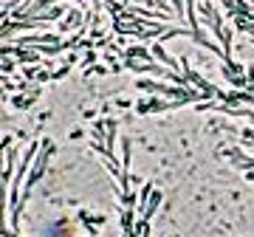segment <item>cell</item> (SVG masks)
Here are the masks:
<instances>
[{"label":"cell","mask_w":254,"mask_h":237,"mask_svg":"<svg viewBox=\"0 0 254 237\" xmlns=\"http://www.w3.org/2000/svg\"><path fill=\"white\" fill-rule=\"evenodd\" d=\"M51 153H54V141L51 138H43L40 141V153H37V161H34V170L28 173V181H26V192L34 186L40 178H43V173H46V167H48V158H51Z\"/></svg>","instance_id":"cell-1"},{"label":"cell","mask_w":254,"mask_h":237,"mask_svg":"<svg viewBox=\"0 0 254 237\" xmlns=\"http://www.w3.org/2000/svg\"><path fill=\"white\" fill-rule=\"evenodd\" d=\"M14 158H17V150H9L6 153V173H3V181L11 183V170H14Z\"/></svg>","instance_id":"cell-6"},{"label":"cell","mask_w":254,"mask_h":237,"mask_svg":"<svg viewBox=\"0 0 254 237\" xmlns=\"http://www.w3.org/2000/svg\"><path fill=\"white\" fill-rule=\"evenodd\" d=\"M153 57H155V59H161L170 71H178V59H173V57L167 54V51L161 48V43H158V46H153Z\"/></svg>","instance_id":"cell-3"},{"label":"cell","mask_w":254,"mask_h":237,"mask_svg":"<svg viewBox=\"0 0 254 237\" xmlns=\"http://www.w3.org/2000/svg\"><path fill=\"white\" fill-rule=\"evenodd\" d=\"M173 9H175V14H181L184 11V0H173Z\"/></svg>","instance_id":"cell-9"},{"label":"cell","mask_w":254,"mask_h":237,"mask_svg":"<svg viewBox=\"0 0 254 237\" xmlns=\"http://www.w3.org/2000/svg\"><path fill=\"white\" fill-rule=\"evenodd\" d=\"M79 14H82V11H71V17L63 23V28H76V26H79V20H82Z\"/></svg>","instance_id":"cell-7"},{"label":"cell","mask_w":254,"mask_h":237,"mask_svg":"<svg viewBox=\"0 0 254 237\" xmlns=\"http://www.w3.org/2000/svg\"><path fill=\"white\" fill-rule=\"evenodd\" d=\"M198 11H200V23L220 40V37H223V23H220L218 6H215L212 0H203V3H198Z\"/></svg>","instance_id":"cell-2"},{"label":"cell","mask_w":254,"mask_h":237,"mask_svg":"<svg viewBox=\"0 0 254 237\" xmlns=\"http://www.w3.org/2000/svg\"><path fill=\"white\" fill-rule=\"evenodd\" d=\"M133 215H136V206H125V212H122V229H125V235H133V232H136Z\"/></svg>","instance_id":"cell-4"},{"label":"cell","mask_w":254,"mask_h":237,"mask_svg":"<svg viewBox=\"0 0 254 237\" xmlns=\"http://www.w3.org/2000/svg\"><path fill=\"white\" fill-rule=\"evenodd\" d=\"M158 206H161V192L153 189V195H150V201H147V206H144V218L150 220V218H153V212L158 209Z\"/></svg>","instance_id":"cell-5"},{"label":"cell","mask_w":254,"mask_h":237,"mask_svg":"<svg viewBox=\"0 0 254 237\" xmlns=\"http://www.w3.org/2000/svg\"><path fill=\"white\" fill-rule=\"evenodd\" d=\"M133 235H150V223H147V218H141L136 223V232H133Z\"/></svg>","instance_id":"cell-8"}]
</instances>
